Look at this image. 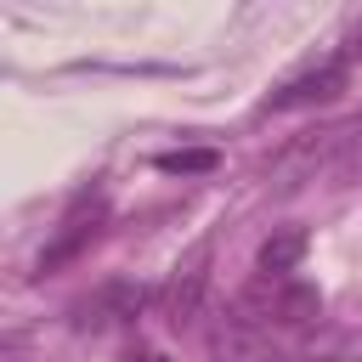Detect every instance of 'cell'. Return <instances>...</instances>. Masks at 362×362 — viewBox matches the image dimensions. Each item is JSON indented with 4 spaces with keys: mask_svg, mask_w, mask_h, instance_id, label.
<instances>
[{
    "mask_svg": "<svg viewBox=\"0 0 362 362\" xmlns=\"http://www.w3.org/2000/svg\"><path fill=\"white\" fill-rule=\"evenodd\" d=\"M232 317L243 322V328H255V334H272V328H311L317 317H322V294L317 288H305V283H294V277H255L243 294H238V305H232Z\"/></svg>",
    "mask_w": 362,
    "mask_h": 362,
    "instance_id": "6da1fadb",
    "label": "cell"
},
{
    "mask_svg": "<svg viewBox=\"0 0 362 362\" xmlns=\"http://www.w3.org/2000/svg\"><path fill=\"white\" fill-rule=\"evenodd\" d=\"M311 170H339V175H362V113L317 130V136H300L294 147L277 153V175L294 187L305 181Z\"/></svg>",
    "mask_w": 362,
    "mask_h": 362,
    "instance_id": "7a4b0ae2",
    "label": "cell"
},
{
    "mask_svg": "<svg viewBox=\"0 0 362 362\" xmlns=\"http://www.w3.org/2000/svg\"><path fill=\"white\" fill-rule=\"evenodd\" d=\"M102 221H107V198H102V192H79V198L68 204V215L57 221V238L40 249V272H57V266L79 260V255L90 249V238L102 232Z\"/></svg>",
    "mask_w": 362,
    "mask_h": 362,
    "instance_id": "3957f363",
    "label": "cell"
},
{
    "mask_svg": "<svg viewBox=\"0 0 362 362\" xmlns=\"http://www.w3.org/2000/svg\"><path fill=\"white\" fill-rule=\"evenodd\" d=\"M345 79H351V62L334 51L328 62H317V68L294 74L288 85H277V90L260 102V113H294V107H317V102H334V96L345 90Z\"/></svg>",
    "mask_w": 362,
    "mask_h": 362,
    "instance_id": "277c9868",
    "label": "cell"
},
{
    "mask_svg": "<svg viewBox=\"0 0 362 362\" xmlns=\"http://www.w3.org/2000/svg\"><path fill=\"white\" fill-rule=\"evenodd\" d=\"M147 288L141 283H102L90 300H79L74 305V328H113V322H130V317H141L147 311Z\"/></svg>",
    "mask_w": 362,
    "mask_h": 362,
    "instance_id": "5b68a950",
    "label": "cell"
},
{
    "mask_svg": "<svg viewBox=\"0 0 362 362\" xmlns=\"http://www.w3.org/2000/svg\"><path fill=\"white\" fill-rule=\"evenodd\" d=\"M209 362H283V356L266 345V334H255L238 317H226L215 328V339H209Z\"/></svg>",
    "mask_w": 362,
    "mask_h": 362,
    "instance_id": "8992f818",
    "label": "cell"
},
{
    "mask_svg": "<svg viewBox=\"0 0 362 362\" xmlns=\"http://www.w3.org/2000/svg\"><path fill=\"white\" fill-rule=\"evenodd\" d=\"M204 288H209V277L192 266V272H181L170 288H164V322L170 328H192L198 317H204Z\"/></svg>",
    "mask_w": 362,
    "mask_h": 362,
    "instance_id": "52a82bcc",
    "label": "cell"
},
{
    "mask_svg": "<svg viewBox=\"0 0 362 362\" xmlns=\"http://www.w3.org/2000/svg\"><path fill=\"white\" fill-rule=\"evenodd\" d=\"M300 255H305V232H294V226H283V232H272L266 243H260V255H255V266H260V277H294L300 272Z\"/></svg>",
    "mask_w": 362,
    "mask_h": 362,
    "instance_id": "ba28073f",
    "label": "cell"
},
{
    "mask_svg": "<svg viewBox=\"0 0 362 362\" xmlns=\"http://www.w3.org/2000/svg\"><path fill=\"white\" fill-rule=\"evenodd\" d=\"M215 153H158V170H209Z\"/></svg>",
    "mask_w": 362,
    "mask_h": 362,
    "instance_id": "9c48e42d",
    "label": "cell"
},
{
    "mask_svg": "<svg viewBox=\"0 0 362 362\" xmlns=\"http://www.w3.org/2000/svg\"><path fill=\"white\" fill-rule=\"evenodd\" d=\"M339 57H345V62H356V57H362V17L351 23V34H345V45H339Z\"/></svg>",
    "mask_w": 362,
    "mask_h": 362,
    "instance_id": "30bf717a",
    "label": "cell"
},
{
    "mask_svg": "<svg viewBox=\"0 0 362 362\" xmlns=\"http://www.w3.org/2000/svg\"><path fill=\"white\" fill-rule=\"evenodd\" d=\"M124 362H170V356H164V351H153V345H130V351H124Z\"/></svg>",
    "mask_w": 362,
    "mask_h": 362,
    "instance_id": "8fae6325",
    "label": "cell"
}]
</instances>
